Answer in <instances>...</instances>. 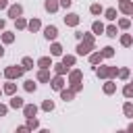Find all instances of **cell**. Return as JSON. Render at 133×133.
<instances>
[{
    "instance_id": "1",
    "label": "cell",
    "mask_w": 133,
    "mask_h": 133,
    "mask_svg": "<svg viewBox=\"0 0 133 133\" xmlns=\"http://www.w3.org/2000/svg\"><path fill=\"white\" fill-rule=\"evenodd\" d=\"M94 48H96L94 35H91V33H83V37H81V42H79V46H77V54H79V56H85V54H89Z\"/></svg>"
},
{
    "instance_id": "2",
    "label": "cell",
    "mask_w": 133,
    "mask_h": 133,
    "mask_svg": "<svg viewBox=\"0 0 133 133\" xmlns=\"http://www.w3.org/2000/svg\"><path fill=\"white\" fill-rule=\"evenodd\" d=\"M96 75L100 79H112L118 75V69L116 66H100V69H96Z\"/></svg>"
},
{
    "instance_id": "3",
    "label": "cell",
    "mask_w": 133,
    "mask_h": 133,
    "mask_svg": "<svg viewBox=\"0 0 133 133\" xmlns=\"http://www.w3.org/2000/svg\"><path fill=\"white\" fill-rule=\"evenodd\" d=\"M23 71H25V66H8V69H4V77L8 81L10 79H19L23 75Z\"/></svg>"
},
{
    "instance_id": "4",
    "label": "cell",
    "mask_w": 133,
    "mask_h": 133,
    "mask_svg": "<svg viewBox=\"0 0 133 133\" xmlns=\"http://www.w3.org/2000/svg\"><path fill=\"white\" fill-rule=\"evenodd\" d=\"M44 37H46V39H56V37H58V27H56V25L44 27Z\"/></svg>"
},
{
    "instance_id": "5",
    "label": "cell",
    "mask_w": 133,
    "mask_h": 133,
    "mask_svg": "<svg viewBox=\"0 0 133 133\" xmlns=\"http://www.w3.org/2000/svg\"><path fill=\"white\" fill-rule=\"evenodd\" d=\"M21 15H23V6H21V4L8 6V17H10V19H17V17H21Z\"/></svg>"
},
{
    "instance_id": "6",
    "label": "cell",
    "mask_w": 133,
    "mask_h": 133,
    "mask_svg": "<svg viewBox=\"0 0 133 133\" xmlns=\"http://www.w3.org/2000/svg\"><path fill=\"white\" fill-rule=\"evenodd\" d=\"M64 25H69V27H77V25H79V15L69 12V15L64 17Z\"/></svg>"
},
{
    "instance_id": "7",
    "label": "cell",
    "mask_w": 133,
    "mask_h": 133,
    "mask_svg": "<svg viewBox=\"0 0 133 133\" xmlns=\"http://www.w3.org/2000/svg\"><path fill=\"white\" fill-rule=\"evenodd\" d=\"M23 114H25V118L35 116V114H37V106H35V104H25V106H23Z\"/></svg>"
},
{
    "instance_id": "8",
    "label": "cell",
    "mask_w": 133,
    "mask_h": 133,
    "mask_svg": "<svg viewBox=\"0 0 133 133\" xmlns=\"http://www.w3.org/2000/svg\"><path fill=\"white\" fill-rule=\"evenodd\" d=\"M118 8H121V12H125V15H133V2H131V0H121Z\"/></svg>"
},
{
    "instance_id": "9",
    "label": "cell",
    "mask_w": 133,
    "mask_h": 133,
    "mask_svg": "<svg viewBox=\"0 0 133 133\" xmlns=\"http://www.w3.org/2000/svg\"><path fill=\"white\" fill-rule=\"evenodd\" d=\"M58 6H60V0H46V2H44V8H46L48 12H56Z\"/></svg>"
},
{
    "instance_id": "10",
    "label": "cell",
    "mask_w": 133,
    "mask_h": 133,
    "mask_svg": "<svg viewBox=\"0 0 133 133\" xmlns=\"http://www.w3.org/2000/svg\"><path fill=\"white\" fill-rule=\"evenodd\" d=\"M62 77H64V75H56V77L50 81V83H52V87H54V89H58V91L64 87V79H62Z\"/></svg>"
},
{
    "instance_id": "11",
    "label": "cell",
    "mask_w": 133,
    "mask_h": 133,
    "mask_svg": "<svg viewBox=\"0 0 133 133\" xmlns=\"http://www.w3.org/2000/svg\"><path fill=\"white\" fill-rule=\"evenodd\" d=\"M8 106H10V108H23V106H25V102H23V98L12 96V98H10V102H8Z\"/></svg>"
},
{
    "instance_id": "12",
    "label": "cell",
    "mask_w": 133,
    "mask_h": 133,
    "mask_svg": "<svg viewBox=\"0 0 133 133\" xmlns=\"http://www.w3.org/2000/svg\"><path fill=\"white\" fill-rule=\"evenodd\" d=\"M37 66H39V69H50V66H54V64H52L50 56H42V58L37 60Z\"/></svg>"
},
{
    "instance_id": "13",
    "label": "cell",
    "mask_w": 133,
    "mask_h": 133,
    "mask_svg": "<svg viewBox=\"0 0 133 133\" xmlns=\"http://www.w3.org/2000/svg\"><path fill=\"white\" fill-rule=\"evenodd\" d=\"M37 81H42V83H50V73H48V69H39V73H37Z\"/></svg>"
},
{
    "instance_id": "14",
    "label": "cell",
    "mask_w": 133,
    "mask_h": 133,
    "mask_svg": "<svg viewBox=\"0 0 133 133\" xmlns=\"http://www.w3.org/2000/svg\"><path fill=\"white\" fill-rule=\"evenodd\" d=\"M114 91H116V83H114L112 79H108V81L104 83V94L110 96V94H114Z\"/></svg>"
},
{
    "instance_id": "15",
    "label": "cell",
    "mask_w": 133,
    "mask_h": 133,
    "mask_svg": "<svg viewBox=\"0 0 133 133\" xmlns=\"http://www.w3.org/2000/svg\"><path fill=\"white\" fill-rule=\"evenodd\" d=\"M54 73H56V75H66V73H69V66H66L64 62H58V64H54Z\"/></svg>"
},
{
    "instance_id": "16",
    "label": "cell",
    "mask_w": 133,
    "mask_h": 133,
    "mask_svg": "<svg viewBox=\"0 0 133 133\" xmlns=\"http://www.w3.org/2000/svg\"><path fill=\"white\" fill-rule=\"evenodd\" d=\"M81 77H83V73H81L79 69H75V71H71V73H69V81H71V83L81 81Z\"/></svg>"
},
{
    "instance_id": "17",
    "label": "cell",
    "mask_w": 133,
    "mask_h": 133,
    "mask_svg": "<svg viewBox=\"0 0 133 133\" xmlns=\"http://www.w3.org/2000/svg\"><path fill=\"white\" fill-rule=\"evenodd\" d=\"M60 98H62L64 102H71V100L75 98V91H73V89H60Z\"/></svg>"
},
{
    "instance_id": "18",
    "label": "cell",
    "mask_w": 133,
    "mask_h": 133,
    "mask_svg": "<svg viewBox=\"0 0 133 133\" xmlns=\"http://www.w3.org/2000/svg\"><path fill=\"white\" fill-rule=\"evenodd\" d=\"M102 58H104L102 52H94V54H89V62H91V64H100Z\"/></svg>"
},
{
    "instance_id": "19",
    "label": "cell",
    "mask_w": 133,
    "mask_h": 133,
    "mask_svg": "<svg viewBox=\"0 0 133 133\" xmlns=\"http://www.w3.org/2000/svg\"><path fill=\"white\" fill-rule=\"evenodd\" d=\"M39 27H42V23H39V19H31V21L27 23V29H29V31H37Z\"/></svg>"
},
{
    "instance_id": "20",
    "label": "cell",
    "mask_w": 133,
    "mask_h": 133,
    "mask_svg": "<svg viewBox=\"0 0 133 133\" xmlns=\"http://www.w3.org/2000/svg\"><path fill=\"white\" fill-rule=\"evenodd\" d=\"M91 29H94V33H98V35L106 31V27H104V25H102L100 21H94V23H91Z\"/></svg>"
},
{
    "instance_id": "21",
    "label": "cell",
    "mask_w": 133,
    "mask_h": 133,
    "mask_svg": "<svg viewBox=\"0 0 133 133\" xmlns=\"http://www.w3.org/2000/svg\"><path fill=\"white\" fill-rule=\"evenodd\" d=\"M2 91H4V94H8V96H12V94L17 91V83H12V79H10V83H6Z\"/></svg>"
},
{
    "instance_id": "22",
    "label": "cell",
    "mask_w": 133,
    "mask_h": 133,
    "mask_svg": "<svg viewBox=\"0 0 133 133\" xmlns=\"http://www.w3.org/2000/svg\"><path fill=\"white\" fill-rule=\"evenodd\" d=\"M50 52H52V56H60V54H62V46L54 42V44L50 46Z\"/></svg>"
},
{
    "instance_id": "23",
    "label": "cell",
    "mask_w": 133,
    "mask_h": 133,
    "mask_svg": "<svg viewBox=\"0 0 133 133\" xmlns=\"http://www.w3.org/2000/svg\"><path fill=\"white\" fill-rule=\"evenodd\" d=\"M23 87H25V91H29V94H31V91H35V89H37V85H35V81H33V79H27V81H25V85H23Z\"/></svg>"
},
{
    "instance_id": "24",
    "label": "cell",
    "mask_w": 133,
    "mask_h": 133,
    "mask_svg": "<svg viewBox=\"0 0 133 133\" xmlns=\"http://www.w3.org/2000/svg\"><path fill=\"white\" fill-rule=\"evenodd\" d=\"M123 112H125V116L133 118V104H131V102H125V106H123Z\"/></svg>"
},
{
    "instance_id": "25",
    "label": "cell",
    "mask_w": 133,
    "mask_h": 133,
    "mask_svg": "<svg viewBox=\"0 0 133 133\" xmlns=\"http://www.w3.org/2000/svg\"><path fill=\"white\" fill-rule=\"evenodd\" d=\"M2 42H4V44H12V42H15V33L4 31V33H2Z\"/></svg>"
},
{
    "instance_id": "26",
    "label": "cell",
    "mask_w": 133,
    "mask_h": 133,
    "mask_svg": "<svg viewBox=\"0 0 133 133\" xmlns=\"http://www.w3.org/2000/svg\"><path fill=\"white\" fill-rule=\"evenodd\" d=\"M121 44H123L125 48H129V46L133 44V37H131L129 33H125V35H121Z\"/></svg>"
},
{
    "instance_id": "27",
    "label": "cell",
    "mask_w": 133,
    "mask_h": 133,
    "mask_svg": "<svg viewBox=\"0 0 133 133\" xmlns=\"http://www.w3.org/2000/svg\"><path fill=\"white\" fill-rule=\"evenodd\" d=\"M123 96H125V98H133V83H127V85L123 87Z\"/></svg>"
},
{
    "instance_id": "28",
    "label": "cell",
    "mask_w": 133,
    "mask_h": 133,
    "mask_svg": "<svg viewBox=\"0 0 133 133\" xmlns=\"http://www.w3.org/2000/svg\"><path fill=\"white\" fill-rule=\"evenodd\" d=\"M104 15H106V19H108V21H114V19H116V8H106V10H104Z\"/></svg>"
},
{
    "instance_id": "29",
    "label": "cell",
    "mask_w": 133,
    "mask_h": 133,
    "mask_svg": "<svg viewBox=\"0 0 133 133\" xmlns=\"http://www.w3.org/2000/svg\"><path fill=\"white\" fill-rule=\"evenodd\" d=\"M15 25H17V29H27V21L23 17H17L15 19Z\"/></svg>"
},
{
    "instance_id": "30",
    "label": "cell",
    "mask_w": 133,
    "mask_h": 133,
    "mask_svg": "<svg viewBox=\"0 0 133 133\" xmlns=\"http://www.w3.org/2000/svg\"><path fill=\"white\" fill-rule=\"evenodd\" d=\"M89 12H91V15H102L104 8H102L100 4H91V6H89Z\"/></svg>"
},
{
    "instance_id": "31",
    "label": "cell",
    "mask_w": 133,
    "mask_h": 133,
    "mask_svg": "<svg viewBox=\"0 0 133 133\" xmlns=\"http://www.w3.org/2000/svg\"><path fill=\"white\" fill-rule=\"evenodd\" d=\"M100 52L104 54V58H110V56H114V48H110V46H106V48H102Z\"/></svg>"
},
{
    "instance_id": "32",
    "label": "cell",
    "mask_w": 133,
    "mask_h": 133,
    "mask_svg": "<svg viewBox=\"0 0 133 133\" xmlns=\"http://www.w3.org/2000/svg\"><path fill=\"white\" fill-rule=\"evenodd\" d=\"M104 33H106V35H108V37H116V27H114V25H108V27H106V31H104Z\"/></svg>"
},
{
    "instance_id": "33",
    "label": "cell",
    "mask_w": 133,
    "mask_h": 133,
    "mask_svg": "<svg viewBox=\"0 0 133 133\" xmlns=\"http://www.w3.org/2000/svg\"><path fill=\"white\" fill-rule=\"evenodd\" d=\"M62 62H64L66 66H73V64H75V56H71V54H66V56H62Z\"/></svg>"
},
{
    "instance_id": "34",
    "label": "cell",
    "mask_w": 133,
    "mask_h": 133,
    "mask_svg": "<svg viewBox=\"0 0 133 133\" xmlns=\"http://www.w3.org/2000/svg\"><path fill=\"white\" fill-rule=\"evenodd\" d=\"M42 108H44L46 112H50V110H54V102H52V100H44V104H42Z\"/></svg>"
},
{
    "instance_id": "35",
    "label": "cell",
    "mask_w": 133,
    "mask_h": 133,
    "mask_svg": "<svg viewBox=\"0 0 133 133\" xmlns=\"http://www.w3.org/2000/svg\"><path fill=\"white\" fill-rule=\"evenodd\" d=\"M23 66H25V71H29V69H33V60H31L29 56H25V58H23Z\"/></svg>"
},
{
    "instance_id": "36",
    "label": "cell",
    "mask_w": 133,
    "mask_h": 133,
    "mask_svg": "<svg viewBox=\"0 0 133 133\" xmlns=\"http://www.w3.org/2000/svg\"><path fill=\"white\" fill-rule=\"evenodd\" d=\"M71 89L77 94V91H81V89H83V83H81V81H75V83H71Z\"/></svg>"
},
{
    "instance_id": "37",
    "label": "cell",
    "mask_w": 133,
    "mask_h": 133,
    "mask_svg": "<svg viewBox=\"0 0 133 133\" xmlns=\"http://www.w3.org/2000/svg\"><path fill=\"white\" fill-rule=\"evenodd\" d=\"M27 127H29V129H37V127H39V123L31 116V118H27Z\"/></svg>"
},
{
    "instance_id": "38",
    "label": "cell",
    "mask_w": 133,
    "mask_h": 133,
    "mask_svg": "<svg viewBox=\"0 0 133 133\" xmlns=\"http://www.w3.org/2000/svg\"><path fill=\"white\" fill-rule=\"evenodd\" d=\"M129 25H131V21H129V19H121V21H118V27H121V29H127Z\"/></svg>"
},
{
    "instance_id": "39",
    "label": "cell",
    "mask_w": 133,
    "mask_h": 133,
    "mask_svg": "<svg viewBox=\"0 0 133 133\" xmlns=\"http://www.w3.org/2000/svg\"><path fill=\"white\" fill-rule=\"evenodd\" d=\"M118 77L121 79H129V69H118Z\"/></svg>"
},
{
    "instance_id": "40",
    "label": "cell",
    "mask_w": 133,
    "mask_h": 133,
    "mask_svg": "<svg viewBox=\"0 0 133 133\" xmlns=\"http://www.w3.org/2000/svg\"><path fill=\"white\" fill-rule=\"evenodd\" d=\"M6 112H8V106L6 104H0V116H6Z\"/></svg>"
},
{
    "instance_id": "41",
    "label": "cell",
    "mask_w": 133,
    "mask_h": 133,
    "mask_svg": "<svg viewBox=\"0 0 133 133\" xmlns=\"http://www.w3.org/2000/svg\"><path fill=\"white\" fill-rule=\"evenodd\" d=\"M71 2H73V0H60V6H64V8H69V6H71Z\"/></svg>"
},
{
    "instance_id": "42",
    "label": "cell",
    "mask_w": 133,
    "mask_h": 133,
    "mask_svg": "<svg viewBox=\"0 0 133 133\" xmlns=\"http://www.w3.org/2000/svg\"><path fill=\"white\" fill-rule=\"evenodd\" d=\"M2 8H8V0H0V10Z\"/></svg>"
},
{
    "instance_id": "43",
    "label": "cell",
    "mask_w": 133,
    "mask_h": 133,
    "mask_svg": "<svg viewBox=\"0 0 133 133\" xmlns=\"http://www.w3.org/2000/svg\"><path fill=\"white\" fill-rule=\"evenodd\" d=\"M4 25H6V23H4V19H0V31L4 29Z\"/></svg>"
},
{
    "instance_id": "44",
    "label": "cell",
    "mask_w": 133,
    "mask_h": 133,
    "mask_svg": "<svg viewBox=\"0 0 133 133\" xmlns=\"http://www.w3.org/2000/svg\"><path fill=\"white\" fill-rule=\"evenodd\" d=\"M2 56H4V48L0 46V58H2Z\"/></svg>"
},
{
    "instance_id": "45",
    "label": "cell",
    "mask_w": 133,
    "mask_h": 133,
    "mask_svg": "<svg viewBox=\"0 0 133 133\" xmlns=\"http://www.w3.org/2000/svg\"><path fill=\"white\" fill-rule=\"evenodd\" d=\"M127 129H129V131H131V133H133V123H131V125H129V127H127Z\"/></svg>"
},
{
    "instance_id": "46",
    "label": "cell",
    "mask_w": 133,
    "mask_h": 133,
    "mask_svg": "<svg viewBox=\"0 0 133 133\" xmlns=\"http://www.w3.org/2000/svg\"><path fill=\"white\" fill-rule=\"evenodd\" d=\"M131 83H133V81H131Z\"/></svg>"
},
{
    "instance_id": "47",
    "label": "cell",
    "mask_w": 133,
    "mask_h": 133,
    "mask_svg": "<svg viewBox=\"0 0 133 133\" xmlns=\"http://www.w3.org/2000/svg\"><path fill=\"white\" fill-rule=\"evenodd\" d=\"M0 75H2V73H0Z\"/></svg>"
},
{
    "instance_id": "48",
    "label": "cell",
    "mask_w": 133,
    "mask_h": 133,
    "mask_svg": "<svg viewBox=\"0 0 133 133\" xmlns=\"http://www.w3.org/2000/svg\"><path fill=\"white\" fill-rule=\"evenodd\" d=\"M131 17H133V15H131Z\"/></svg>"
}]
</instances>
